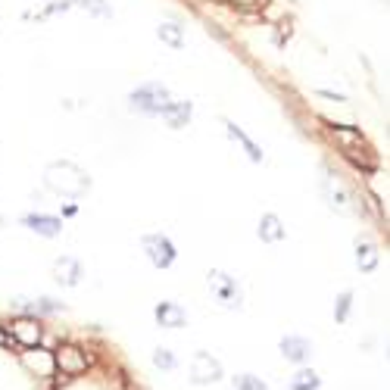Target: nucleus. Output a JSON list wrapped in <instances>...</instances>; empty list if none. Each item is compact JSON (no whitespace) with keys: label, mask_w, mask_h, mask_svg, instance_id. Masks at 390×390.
Masks as SVG:
<instances>
[{"label":"nucleus","mask_w":390,"mask_h":390,"mask_svg":"<svg viewBox=\"0 0 390 390\" xmlns=\"http://www.w3.org/2000/svg\"><path fill=\"white\" fill-rule=\"evenodd\" d=\"M44 184H47V191L56 194V197L78 200L88 194L91 178L84 175V169H78L75 163L63 160V163H50L44 169Z\"/></svg>","instance_id":"nucleus-1"},{"label":"nucleus","mask_w":390,"mask_h":390,"mask_svg":"<svg viewBox=\"0 0 390 390\" xmlns=\"http://www.w3.org/2000/svg\"><path fill=\"white\" fill-rule=\"evenodd\" d=\"M132 110H138V113H147V115H160L165 106L172 103V94L165 84H156V82H150V84H144V88H138L132 94Z\"/></svg>","instance_id":"nucleus-2"},{"label":"nucleus","mask_w":390,"mask_h":390,"mask_svg":"<svg viewBox=\"0 0 390 390\" xmlns=\"http://www.w3.org/2000/svg\"><path fill=\"white\" fill-rule=\"evenodd\" d=\"M209 291H213L215 303H219L222 309H241L244 306V294L241 287H237V281L228 275V272H209Z\"/></svg>","instance_id":"nucleus-3"},{"label":"nucleus","mask_w":390,"mask_h":390,"mask_svg":"<svg viewBox=\"0 0 390 390\" xmlns=\"http://www.w3.org/2000/svg\"><path fill=\"white\" fill-rule=\"evenodd\" d=\"M141 244H144V253H147V259L156 265V269H169V265L178 259L175 244H172L165 234H144Z\"/></svg>","instance_id":"nucleus-4"},{"label":"nucleus","mask_w":390,"mask_h":390,"mask_svg":"<svg viewBox=\"0 0 390 390\" xmlns=\"http://www.w3.org/2000/svg\"><path fill=\"white\" fill-rule=\"evenodd\" d=\"M191 381H194V384H215V381H222V363L215 356H209L206 350L194 353V359H191Z\"/></svg>","instance_id":"nucleus-5"},{"label":"nucleus","mask_w":390,"mask_h":390,"mask_svg":"<svg viewBox=\"0 0 390 390\" xmlns=\"http://www.w3.org/2000/svg\"><path fill=\"white\" fill-rule=\"evenodd\" d=\"M54 278H56V284H63V287H78L84 278V265L78 263L75 256H60L54 263Z\"/></svg>","instance_id":"nucleus-6"},{"label":"nucleus","mask_w":390,"mask_h":390,"mask_svg":"<svg viewBox=\"0 0 390 390\" xmlns=\"http://www.w3.org/2000/svg\"><path fill=\"white\" fill-rule=\"evenodd\" d=\"M322 194H325V200H328V206L334 209V213H353L350 194L344 191V184L337 182L334 175H325L322 178Z\"/></svg>","instance_id":"nucleus-7"},{"label":"nucleus","mask_w":390,"mask_h":390,"mask_svg":"<svg viewBox=\"0 0 390 390\" xmlns=\"http://www.w3.org/2000/svg\"><path fill=\"white\" fill-rule=\"evenodd\" d=\"M23 225L28 231H34V234H41V237H60L63 219H56V215H44V213H28V215H23Z\"/></svg>","instance_id":"nucleus-8"},{"label":"nucleus","mask_w":390,"mask_h":390,"mask_svg":"<svg viewBox=\"0 0 390 390\" xmlns=\"http://www.w3.org/2000/svg\"><path fill=\"white\" fill-rule=\"evenodd\" d=\"M281 356L287 359V363H309L313 359V344L306 341V337H297V334H291V337H284L281 341Z\"/></svg>","instance_id":"nucleus-9"},{"label":"nucleus","mask_w":390,"mask_h":390,"mask_svg":"<svg viewBox=\"0 0 390 390\" xmlns=\"http://www.w3.org/2000/svg\"><path fill=\"white\" fill-rule=\"evenodd\" d=\"M156 322H160L163 328H184L187 313H184V306H178L175 300H163L160 306H156Z\"/></svg>","instance_id":"nucleus-10"},{"label":"nucleus","mask_w":390,"mask_h":390,"mask_svg":"<svg viewBox=\"0 0 390 390\" xmlns=\"http://www.w3.org/2000/svg\"><path fill=\"white\" fill-rule=\"evenodd\" d=\"M13 341H16L19 346H28V350H34L41 341V325L32 322V319H19L13 322Z\"/></svg>","instance_id":"nucleus-11"},{"label":"nucleus","mask_w":390,"mask_h":390,"mask_svg":"<svg viewBox=\"0 0 390 390\" xmlns=\"http://www.w3.org/2000/svg\"><path fill=\"white\" fill-rule=\"evenodd\" d=\"M160 115L169 122V128H184L191 122V100H172Z\"/></svg>","instance_id":"nucleus-12"},{"label":"nucleus","mask_w":390,"mask_h":390,"mask_svg":"<svg viewBox=\"0 0 390 390\" xmlns=\"http://www.w3.org/2000/svg\"><path fill=\"white\" fill-rule=\"evenodd\" d=\"M256 234H259V241H265V244H278V241H284V225H281L278 215L265 213L263 219H259Z\"/></svg>","instance_id":"nucleus-13"},{"label":"nucleus","mask_w":390,"mask_h":390,"mask_svg":"<svg viewBox=\"0 0 390 390\" xmlns=\"http://www.w3.org/2000/svg\"><path fill=\"white\" fill-rule=\"evenodd\" d=\"M54 359H56V365H60V372H66V375L84 372V356H82V350H75V346H63Z\"/></svg>","instance_id":"nucleus-14"},{"label":"nucleus","mask_w":390,"mask_h":390,"mask_svg":"<svg viewBox=\"0 0 390 390\" xmlns=\"http://www.w3.org/2000/svg\"><path fill=\"white\" fill-rule=\"evenodd\" d=\"M378 263H381V253L378 247H375L372 241H359L356 244V265H359V272H375L378 269Z\"/></svg>","instance_id":"nucleus-15"},{"label":"nucleus","mask_w":390,"mask_h":390,"mask_svg":"<svg viewBox=\"0 0 390 390\" xmlns=\"http://www.w3.org/2000/svg\"><path fill=\"white\" fill-rule=\"evenodd\" d=\"M225 132H228V138H231V141H237V144H241V147H244V153H247L253 163H263V150H259V144H256V141H250L247 134H244L241 128L234 125V122H228V119H225Z\"/></svg>","instance_id":"nucleus-16"},{"label":"nucleus","mask_w":390,"mask_h":390,"mask_svg":"<svg viewBox=\"0 0 390 390\" xmlns=\"http://www.w3.org/2000/svg\"><path fill=\"white\" fill-rule=\"evenodd\" d=\"M331 134H334V141L341 144L344 153H353L356 147H363V134H359V128H344V125H337V128H331Z\"/></svg>","instance_id":"nucleus-17"},{"label":"nucleus","mask_w":390,"mask_h":390,"mask_svg":"<svg viewBox=\"0 0 390 390\" xmlns=\"http://www.w3.org/2000/svg\"><path fill=\"white\" fill-rule=\"evenodd\" d=\"M156 34H160L163 44H169L172 50H182L184 47V28L175 25V23H163L156 25Z\"/></svg>","instance_id":"nucleus-18"},{"label":"nucleus","mask_w":390,"mask_h":390,"mask_svg":"<svg viewBox=\"0 0 390 390\" xmlns=\"http://www.w3.org/2000/svg\"><path fill=\"white\" fill-rule=\"evenodd\" d=\"M25 365H32V368H38V372L41 375H54V365H56V359L54 356H50V353H44V350H28L25 353Z\"/></svg>","instance_id":"nucleus-19"},{"label":"nucleus","mask_w":390,"mask_h":390,"mask_svg":"<svg viewBox=\"0 0 390 390\" xmlns=\"http://www.w3.org/2000/svg\"><path fill=\"white\" fill-rule=\"evenodd\" d=\"M319 387H322V378L313 372V368H300V372L291 378V390H319Z\"/></svg>","instance_id":"nucleus-20"},{"label":"nucleus","mask_w":390,"mask_h":390,"mask_svg":"<svg viewBox=\"0 0 390 390\" xmlns=\"http://www.w3.org/2000/svg\"><path fill=\"white\" fill-rule=\"evenodd\" d=\"M78 6H82V10H88V13H94V16H103V19L113 16V6L106 4V0H78Z\"/></svg>","instance_id":"nucleus-21"},{"label":"nucleus","mask_w":390,"mask_h":390,"mask_svg":"<svg viewBox=\"0 0 390 390\" xmlns=\"http://www.w3.org/2000/svg\"><path fill=\"white\" fill-rule=\"evenodd\" d=\"M234 390H265V381L244 372V375H234Z\"/></svg>","instance_id":"nucleus-22"},{"label":"nucleus","mask_w":390,"mask_h":390,"mask_svg":"<svg viewBox=\"0 0 390 390\" xmlns=\"http://www.w3.org/2000/svg\"><path fill=\"white\" fill-rule=\"evenodd\" d=\"M350 306H353V294H350V291H344L341 297H337L334 319H337V322H346V319H350Z\"/></svg>","instance_id":"nucleus-23"},{"label":"nucleus","mask_w":390,"mask_h":390,"mask_svg":"<svg viewBox=\"0 0 390 390\" xmlns=\"http://www.w3.org/2000/svg\"><path fill=\"white\" fill-rule=\"evenodd\" d=\"M153 363L156 365H160L163 368V372H172V368H175L178 363H175V356H172V353L169 350H165V346H160V350H156L153 353Z\"/></svg>","instance_id":"nucleus-24"},{"label":"nucleus","mask_w":390,"mask_h":390,"mask_svg":"<svg viewBox=\"0 0 390 390\" xmlns=\"http://www.w3.org/2000/svg\"><path fill=\"white\" fill-rule=\"evenodd\" d=\"M319 97H325V100H334V103H346V97L344 94H334V91H315Z\"/></svg>","instance_id":"nucleus-25"},{"label":"nucleus","mask_w":390,"mask_h":390,"mask_svg":"<svg viewBox=\"0 0 390 390\" xmlns=\"http://www.w3.org/2000/svg\"><path fill=\"white\" fill-rule=\"evenodd\" d=\"M234 4H241V6H256V4H263V0H234Z\"/></svg>","instance_id":"nucleus-26"},{"label":"nucleus","mask_w":390,"mask_h":390,"mask_svg":"<svg viewBox=\"0 0 390 390\" xmlns=\"http://www.w3.org/2000/svg\"><path fill=\"white\" fill-rule=\"evenodd\" d=\"M219 4H225V0H219Z\"/></svg>","instance_id":"nucleus-27"}]
</instances>
